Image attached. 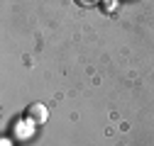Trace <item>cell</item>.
<instances>
[{
    "label": "cell",
    "mask_w": 154,
    "mask_h": 146,
    "mask_svg": "<svg viewBox=\"0 0 154 146\" xmlns=\"http://www.w3.org/2000/svg\"><path fill=\"white\" fill-rule=\"evenodd\" d=\"M27 119L34 122V124H44V122L49 119L47 107H44L42 102H32V105H27Z\"/></svg>",
    "instance_id": "cell-1"
}]
</instances>
